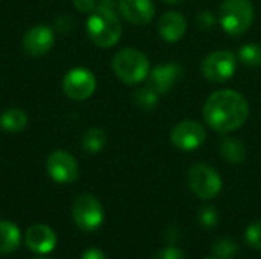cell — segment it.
<instances>
[{"label": "cell", "instance_id": "obj_22", "mask_svg": "<svg viewBox=\"0 0 261 259\" xmlns=\"http://www.w3.org/2000/svg\"><path fill=\"white\" fill-rule=\"evenodd\" d=\"M213 252L217 255V258L231 259L239 253V244L232 238L223 237L213 244Z\"/></svg>", "mask_w": 261, "mask_h": 259}, {"label": "cell", "instance_id": "obj_21", "mask_svg": "<svg viewBox=\"0 0 261 259\" xmlns=\"http://www.w3.org/2000/svg\"><path fill=\"white\" fill-rule=\"evenodd\" d=\"M237 58L248 67H260L261 66V44L246 43L239 49Z\"/></svg>", "mask_w": 261, "mask_h": 259}, {"label": "cell", "instance_id": "obj_3", "mask_svg": "<svg viewBox=\"0 0 261 259\" xmlns=\"http://www.w3.org/2000/svg\"><path fill=\"white\" fill-rule=\"evenodd\" d=\"M115 75L125 84L135 85L148 78L150 61L144 52L135 47L121 49L112 60Z\"/></svg>", "mask_w": 261, "mask_h": 259}, {"label": "cell", "instance_id": "obj_23", "mask_svg": "<svg viewBox=\"0 0 261 259\" xmlns=\"http://www.w3.org/2000/svg\"><path fill=\"white\" fill-rule=\"evenodd\" d=\"M199 223L203 226V229H213L219 223V212L214 206H203L199 211Z\"/></svg>", "mask_w": 261, "mask_h": 259}, {"label": "cell", "instance_id": "obj_4", "mask_svg": "<svg viewBox=\"0 0 261 259\" xmlns=\"http://www.w3.org/2000/svg\"><path fill=\"white\" fill-rule=\"evenodd\" d=\"M254 5L251 0H225L220 6L219 21L222 29L232 35H243L254 21Z\"/></svg>", "mask_w": 261, "mask_h": 259}, {"label": "cell", "instance_id": "obj_18", "mask_svg": "<svg viewBox=\"0 0 261 259\" xmlns=\"http://www.w3.org/2000/svg\"><path fill=\"white\" fill-rule=\"evenodd\" d=\"M28 124V116L20 108H9L0 114V127L9 133L21 131Z\"/></svg>", "mask_w": 261, "mask_h": 259}, {"label": "cell", "instance_id": "obj_28", "mask_svg": "<svg viewBox=\"0 0 261 259\" xmlns=\"http://www.w3.org/2000/svg\"><path fill=\"white\" fill-rule=\"evenodd\" d=\"M81 259H107V256L104 255L102 250L99 249H87L83 255Z\"/></svg>", "mask_w": 261, "mask_h": 259}, {"label": "cell", "instance_id": "obj_19", "mask_svg": "<svg viewBox=\"0 0 261 259\" xmlns=\"http://www.w3.org/2000/svg\"><path fill=\"white\" fill-rule=\"evenodd\" d=\"M107 143V134L101 128H89L81 139V147L89 154L99 153Z\"/></svg>", "mask_w": 261, "mask_h": 259}, {"label": "cell", "instance_id": "obj_9", "mask_svg": "<svg viewBox=\"0 0 261 259\" xmlns=\"http://www.w3.org/2000/svg\"><path fill=\"white\" fill-rule=\"evenodd\" d=\"M170 139L176 148L182 151H194L205 142L206 130L200 122L187 119L173 127Z\"/></svg>", "mask_w": 261, "mask_h": 259}, {"label": "cell", "instance_id": "obj_31", "mask_svg": "<svg viewBox=\"0 0 261 259\" xmlns=\"http://www.w3.org/2000/svg\"><path fill=\"white\" fill-rule=\"evenodd\" d=\"M35 259H47V258H35Z\"/></svg>", "mask_w": 261, "mask_h": 259}, {"label": "cell", "instance_id": "obj_8", "mask_svg": "<svg viewBox=\"0 0 261 259\" xmlns=\"http://www.w3.org/2000/svg\"><path fill=\"white\" fill-rule=\"evenodd\" d=\"M96 89L95 75L84 67H75L69 70L63 79V90L67 98L73 101L89 99Z\"/></svg>", "mask_w": 261, "mask_h": 259}, {"label": "cell", "instance_id": "obj_1", "mask_svg": "<svg viewBox=\"0 0 261 259\" xmlns=\"http://www.w3.org/2000/svg\"><path fill=\"white\" fill-rule=\"evenodd\" d=\"M205 122L219 133L239 130L249 118V104L246 98L236 90H217L203 105Z\"/></svg>", "mask_w": 261, "mask_h": 259}, {"label": "cell", "instance_id": "obj_24", "mask_svg": "<svg viewBox=\"0 0 261 259\" xmlns=\"http://www.w3.org/2000/svg\"><path fill=\"white\" fill-rule=\"evenodd\" d=\"M245 238H246V243H248L252 249L261 250V221L252 223V224L246 229Z\"/></svg>", "mask_w": 261, "mask_h": 259}, {"label": "cell", "instance_id": "obj_12", "mask_svg": "<svg viewBox=\"0 0 261 259\" xmlns=\"http://www.w3.org/2000/svg\"><path fill=\"white\" fill-rule=\"evenodd\" d=\"M55 41L54 31L46 24H37L31 27L23 37V49L31 56H41L47 53Z\"/></svg>", "mask_w": 261, "mask_h": 259}, {"label": "cell", "instance_id": "obj_7", "mask_svg": "<svg viewBox=\"0 0 261 259\" xmlns=\"http://www.w3.org/2000/svg\"><path fill=\"white\" fill-rule=\"evenodd\" d=\"M237 70V55L231 50H216L202 63L203 76L214 84H222L234 76Z\"/></svg>", "mask_w": 261, "mask_h": 259}, {"label": "cell", "instance_id": "obj_11", "mask_svg": "<svg viewBox=\"0 0 261 259\" xmlns=\"http://www.w3.org/2000/svg\"><path fill=\"white\" fill-rule=\"evenodd\" d=\"M184 76V67L179 63H165L153 67L148 73V84L159 93H168L174 84H177Z\"/></svg>", "mask_w": 261, "mask_h": 259}, {"label": "cell", "instance_id": "obj_14", "mask_svg": "<svg viewBox=\"0 0 261 259\" xmlns=\"http://www.w3.org/2000/svg\"><path fill=\"white\" fill-rule=\"evenodd\" d=\"M118 9L121 15L132 24H148L154 15V5L151 0H119Z\"/></svg>", "mask_w": 261, "mask_h": 259}, {"label": "cell", "instance_id": "obj_30", "mask_svg": "<svg viewBox=\"0 0 261 259\" xmlns=\"http://www.w3.org/2000/svg\"><path fill=\"white\" fill-rule=\"evenodd\" d=\"M205 259H220V258H205Z\"/></svg>", "mask_w": 261, "mask_h": 259}, {"label": "cell", "instance_id": "obj_17", "mask_svg": "<svg viewBox=\"0 0 261 259\" xmlns=\"http://www.w3.org/2000/svg\"><path fill=\"white\" fill-rule=\"evenodd\" d=\"M21 241L20 229L11 221H0V255L12 253Z\"/></svg>", "mask_w": 261, "mask_h": 259}, {"label": "cell", "instance_id": "obj_26", "mask_svg": "<svg viewBox=\"0 0 261 259\" xmlns=\"http://www.w3.org/2000/svg\"><path fill=\"white\" fill-rule=\"evenodd\" d=\"M151 259H187V255L177 247H167L159 250Z\"/></svg>", "mask_w": 261, "mask_h": 259}, {"label": "cell", "instance_id": "obj_16", "mask_svg": "<svg viewBox=\"0 0 261 259\" xmlns=\"http://www.w3.org/2000/svg\"><path fill=\"white\" fill-rule=\"evenodd\" d=\"M222 157L231 165H240L246 160V147L237 137H225L220 143Z\"/></svg>", "mask_w": 261, "mask_h": 259}, {"label": "cell", "instance_id": "obj_29", "mask_svg": "<svg viewBox=\"0 0 261 259\" xmlns=\"http://www.w3.org/2000/svg\"><path fill=\"white\" fill-rule=\"evenodd\" d=\"M164 2H167V3H170V5H177V3H182V2H185V0H164Z\"/></svg>", "mask_w": 261, "mask_h": 259}, {"label": "cell", "instance_id": "obj_10", "mask_svg": "<svg viewBox=\"0 0 261 259\" xmlns=\"http://www.w3.org/2000/svg\"><path fill=\"white\" fill-rule=\"evenodd\" d=\"M50 179L57 183H72L80 176V168L72 154L67 151H54L46 162Z\"/></svg>", "mask_w": 261, "mask_h": 259}, {"label": "cell", "instance_id": "obj_6", "mask_svg": "<svg viewBox=\"0 0 261 259\" xmlns=\"http://www.w3.org/2000/svg\"><path fill=\"white\" fill-rule=\"evenodd\" d=\"M72 217L75 224L81 231L92 232L102 224L104 209L96 197H93L92 194H81L73 202Z\"/></svg>", "mask_w": 261, "mask_h": 259}, {"label": "cell", "instance_id": "obj_20", "mask_svg": "<svg viewBox=\"0 0 261 259\" xmlns=\"http://www.w3.org/2000/svg\"><path fill=\"white\" fill-rule=\"evenodd\" d=\"M158 101H159V93L150 84L138 87L133 92V102L145 111L153 110L156 107Z\"/></svg>", "mask_w": 261, "mask_h": 259}, {"label": "cell", "instance_id": "obj_27", "mask_svg": "<svg viewBox=\"0 0 261 259\" xmlns=\"http://www.w3.org/2000/svg\"><path fill=\"white\" fill-rule=\"evenodd\" d=\"M73 5H75V8H76L80 12L92 14V12L96 9L98 2H96V0H73Z\"/></svg>", "mask_w": 261, "mask_h": 259}, {"label": "cell", "instance_id": "obj_15", "mask_svg": "<svg viewBox=\"0 0 261 259\" xmlns=\"http://www.w3.org/2000/svg\"><path fill=\"white\" fill-rule=\"evenodd\" d=\"M158 32L164 41L177 43L184 38L187 32V20L180 12L170 11L159 18Z\"/></svg>", "mask_w": 261, "mask_h": 259}, {"label": "cell", "instance_id": "obj_5", "mask_svg": "<svg viewBox=\"0 0 261 259\" xmlns=\"http://www.w3.org/2000/svg\"><path fill=\"white\" fill-rule=\"evenodd\" d=\"M188 185L196 197L211 200L222 191V177L213 166L196 163L188 171Z\"/></svg>", "mask_w": 261, "mask_h": 259}, {"label": "cell", "instance_id": "obj_25", "mask_svg": "<svg viewBox=\"0 0 261 259\" xmlns=\"http://www.w3.org/2000/svg\"><path fill=\"white\" fill-rule=\"evenodd\" d=\"M196 26L200 29V31H210V29H213L214 26H216V21H217V18H216V15L213 14V12H210V11H202V12H199L197 15H196Z\"/></svg>", "mask_w": 261, "mask_h": 259}, {"label": "cell", "instance_id": "obj_13", "mask_svg": "<svg viewBox=\"0 0 261 259\" xmlns=\"http://www.w3.org/2000/svg\"><path fill=\"white\" fill-rule=\"evenodd\" d=\"M24 243L29 250L44 255V253H50L57 247V235L49 226L34 224L26 231Z\"/></svg>", "mask_w": 261, "mask_h": 259}, {"label": "cell", "instance_id": "obj_2", "mask_svg": "<svg viewBox=\"0 0 261 259\" xmlns=\"http://www.w3.org/2000/svg\"><path fill=\"white\" fill-rule=\"evenodd\" d=\"M122 34V26L115 9L96 6L87 18V35L98 47L115 46Z\"/></svg>", "mask_w": 261, "mask_h": 259}]
</instances>
